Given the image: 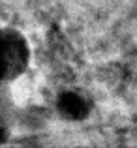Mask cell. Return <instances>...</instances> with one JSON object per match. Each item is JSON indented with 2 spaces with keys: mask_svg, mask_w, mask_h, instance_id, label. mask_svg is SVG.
<instances>
[{
  "mask_svg": "<svg viewBox=\"0 0 137 148\" xmlns=\"http://www.w3.org/2000/svg\"><path fill=\"white\" fill-rule=\"evenodd\" d=\"M30 66L28 40L19 30L0 26V84H13Z\"/></svg>",
  "mask_w": 137,
  "mask_h": 148,
  "instance_id": "1",
  "label": "cell"
},
{
  "mask_svg": "<svg viewBox=\"0 0 137 148\" xmlns=\"http://www.w3.org/2000/svg\"><path fill=\"white\" fill-rule=\"evenodd\" d=\"M87 101L77 92H62L56 98V111L64 120H81L87 114Z\"/></svg>",
  "mask_w": 137,
  "mask_h": 148,
  "instance_id": "2",
  "label": "cell"
}]
</instances>
